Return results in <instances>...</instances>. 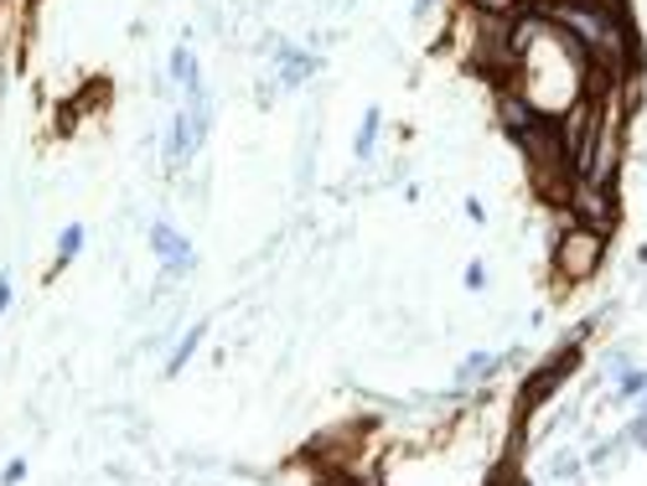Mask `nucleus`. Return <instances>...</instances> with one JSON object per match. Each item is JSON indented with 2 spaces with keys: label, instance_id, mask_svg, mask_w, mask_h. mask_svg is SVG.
I'll list each match as a JSON object with an SVG mask.
<instances>
[{
  "label": "nucleus",
  "instance_id": "obj_1",
  "mask_svg": "<svg viewBox=\"0 0 647 486\" xmlns=\"http://www.w3.org/2000/svg\"><path fill=\"white\" fill-rule=\"evenodd\" d=\"M606 259V234L596 228H564L560 244H554V274H560L564 285H580V280H591Z\"/></svg>",
  "mask_w": 647,
  "mask_h": 486
},
{
  "label": "nucleus",
  "instance_id": "obj_2",
  "mask_svg": "<svg viewBox=\"0 0 647 486\" xmlns=\"http://www.w3.org/2000/svg\"><path fill=\"white\" fill-rule=\"evenodd\" d=\"M564 202H570V213H575L580 228L612 234V223H616V197H612V186L591 182V176H575V182H570V192H564Z\"/></svg>",
  "mask_w": 647,
  "mask_h": 486
},
{
  "label": "nucleus",
  "instance_id": "obj_3",
  "mask_svg": "<svg viewBox=\"0 0 647 486\" xmlns=\"http://www.w3.org/2000/svg\"><path fill=\"white\" fill-rule=\"evenodd\" d=\"M575 363H580V342H564L560 353H554V357L544 363V372H533V378L524 384V399H518V414H533V403H549V399H554V388H560L564 378L575 372Z\"/></svg>",
  "mask_w": 647,
  "mask_h": 486
},
{
  "label": "nucleus",
  "instance_id": "obj_4",
  "mask_svg": "<svg viewBox=\"0 0 647 486\" xmlns=\"http://www.w3.org/2000/svg\"><path fill=\"white\" fill-rule=\"evenodd\" d=\"M151 249L166 259V274H187L192 269V249H187V238L176 234L171 223H151Z\"/></svg>",
  "mask_w": 647,
  "mask_h": 486
},
{
  "label": "nucleus",
  "instance_id": "obj_5",
  "mask_svg": "<svg viewBox=\"0 0 647 486\" xmlns=\"http://www.w3.org/2000/svg\"><path fill=\"white\" fill-rule=\"evenodd\" d=\"M497 119H503V130L508 134H518V130H528V125L539 119V109H533L518 88H503V94H497Z\"/></svg>",
  "mask_w": 647,
  "mask_h": 486
},
{
  "label": "nucleus",
  "instance_id": "obj_6",
  "mask_svg": "<svg viewBox=\"0 0 647 486\" xmlns=\"http://www.w3.org/2000/svg\"><path fill=\"white\" fill-rule=\"evenodd\" d=\"M497 368H503V357H497V353H472V357H461L456 388H477V384H487V378H497Z\"/></svg>",
  "mask_w": 647,
  "mask_h": 486
},
{
  "label": "nucleus",
  "instance_id": "obj_7",
  "mask_svg": "<svg viewBox=\"0 0 647 486\" xmlns=\"http://www.w3.org/2000/svg\"><path fill=\"white\" fill-rule=\"evenodd\" d=\"M192 151H197V140H192L187 115H171L166 119V166H182Z\"/></svg>",
  "mask_w": 647,
  "mask_h": 486
},
{
  "label": "nucleus",
  "instance_id": "obj_8",
  "mask_svg": "<svg viewBox=\"0 0 647 486\" xmlns=\"http://www.w3.org/2000/svg\"><path fill=\"white\" fill-rule=\"evenodd\" d=\"M84 244H88V234H84V223H68L63 234H57V269L63 264H73L78 253H84Z\"/></svg>",
  "mask_w": 647,
  "mask_h": 486
},
{
  "label": "nucleus",
  "instance_id": "obj_9",
  "mask_svg": "<svg viewBox=\"0 0 647 486\" xmlns=\"http://www.w3.org/2000/svg\"><path fill=\"white\" fill-rule=\"evenodd\" d=\"M171 78L182 88H197L203 84V73H197V57H192V47H176L171 52Z\"/></svg>",
  "mask_w": 647,
  "mask_h": 486
},
{
  "label": "nucleus",
  "instance_id": "obj_10",
  "mask_svg": "<svg viewBox=\"0 0 647 486\" xmlns=\"http://www.w3.org/2000/svg\"><path fill=\"white\" fill-rule=\"evenodd\" d=\"M378 130H384V115H378V109H368V115H363V130H358V140H353V155H358V161H368V151H374Z\"/></svg>",
  "mask_w": 647,
  "mask_h": 486
},
{
  "label": "nucleus",
  "instance_id": "obj_11",
  "mask_svg": "<svg viewBox=\"0 0 647 486\" xmlns=\"http://www.w3.org/2000/svg\"><path fill=\"white\" fill-rule=\"evenodd\" d=\"M316 67V57H301V52H285V67H280V84L295 88V84H306V73Z\"/></svg>",
  "mask_w": 647,
  "mask_h": 486
},
{
  "label": "nucleus",
  "instance_id": "obj_12",
  "mask_svg": "<svg viewBox=\"0 0 647 486\" xmlns=\"http://www.w3.org/2000/svg\"><path fill=\"white\" fill-rule=\"evenodd\" d=\"M466 6H472L477 17H518L524 0H466Z\"/></svg>",
  "mask_w": 647,
  "mask_h": 486
},
{
  "label": "nucleus",
  "instance_id": "obj_13",
  "mask_svg": "<svg viewBox=\"0 0 647 486\" xmlns=\"http://www.w3.org/2000/svg\"><path fill=\"white\" fill-rule=\"evenodd\" d=\"M203 332H207V326H192V336H187V342H182V347H176V353H171L166 372H182V368H187V357L197 353V342H203Z\"/></svg>",
  "mask_w": 647,
  "mask_h": 486
},
{
  "label": "nucleus",
  "instance_id": "obj_14",
  "mask_svg": "<svg viewBox=\"0 0 647 486\" xmlns=\"http://www.w3.org/2000/svg\"><path fill=\"white\" fill-rule=\"evenodd\" d=\"M616 393H622V399H637V393H647V372H643V368L622 372V384H616Z\"/></svg>",
  "mask_w": 647,
  "mask_h": 486
},
{
  "label": "nucleus",
  "instance_id": "obj_15",
  "mask_svg": "<svg viewBox=\"0 0 647 486\" xmlns=\"http://www.w3.org/2000/svg\"><path fill=\"white\" fill-rule=\"evenodd\" d=\"M0 482H6V486H21V482H26V461H11V466L0 471Z\"/></svg>",
  "mask_w": 647,
  "mask_h": 486
},
{
  "label": "nucleus",
  "instance_id": "obj_16",
  "mask_svg": "<svg viewBox=\"0 0 647 486\" xmlns=\"http://www.w3.org/2000/svg\"><path fill=\"white\" fill-rule=\"evenodd\" d=\"M466 290H487V264H466Z\"/></svg>",
  "mask_w": 647,
  "mask_h": 486
},
{
  "label": "nucleus",
  "instance_id": "obj_17",
  "mask_svg": "<svg viewBox=\"0 0 647 486\" xmlns=\"http://www.w3.org/2000/svg\"><path fill=\"white\" fill-rule=\"evenodd\" d=\"M11 301H17V290H11V280H0V316L11 311Z\"/></svg>",
  "mask_w": 647,
  "mask_h": 486
},
{
  "label": "nucleus",
  "instance_id": "obj_18",
  "mask_svg": "<svg viewBox=\"0 0 647 486\" xmlns=\"http://www.w3.org/2000/svg\"><path fill=\"white\" fill-rule=\"evenodd\" d=\"M544 6H570V0H533V11H544Z\"/></svg>",
  "mask_w": 647,
  "mask_h": 486
},
{
  "label": "nucleus",
  "instance_id": "obj_19",
  "mask_svg": "<svg viewBox=\"0 0 647 486\" xmlns=\"http://www.w3.org/2000/svg\"><path fill=\"white\" fill-rule=\"evenodd\" d=\"M601 6H622V0H601Z\"/></svg>",
  "mask_w": 647,
  "mask_h": 486
},
{
  "label": "nucleus",
  "instance_id": "obj_20",
  "mask_svg": "<svg viewBox=\"0 0 647 486\" xmlns=\"http://www.w3.org/2000/svg\"><path fill=\"white\" fill-rule=\"evenodd\" d=\"M643 414H647V403H643Z\"/></svg>",
  "mask_w": 647,
  "mask_h": 486
}]
</instances>
